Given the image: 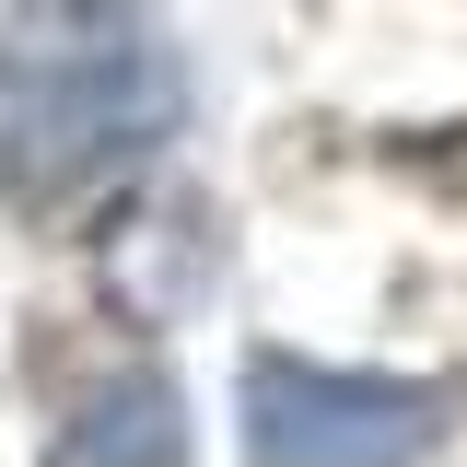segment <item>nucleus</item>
I'll return each mask as SVG.
<instances>
[{
	"label": "nucleus",
	"mask_w": 467,
	"mask_h": 467,
	"mask_svg": "<svg viewBox=\"0 0 467 467\" xmlns=\"http://www.w3.org/2000/svg\"><path fill=\"white\" fill-rule=\"evenodd\" d=\"M234 409H245V456L269 467H398L456 432V386L350 374V362H304V350H257Z\"/></svg>",
	"instance_id": "2"
},
{
	"label": "nucleus",
	"mask_w": 467,
	"mask_h": 467,
	"mask_svg": "<svg viewBox=\"0 0 467 467\" xmlns=\"http://www.w3.org/2000/svg\"><path fill=\"white\" fill-rule=\"evenodd\" d=\"M36 398H47V456H187V409H175V374L152 362L140 327H82L58 316L36 339Z\"/></svg>",
	"instance_id": "3"
},
{
	"label": "nucleus",
	"mask_w": 467,
	"mask_h": 467,
	"mask_svg": "<svg viewBox=\"0 0 467 467\" xmlns=\"http://www.w3.org/2000/svg\"><path fill=\"white\" fill-rule=\"evenodd\" d=\"M175 106L187 82L140 0H0V199L36 234H94Z\"/></svg>",
	"instance_id": "1"
}]
</instances>
